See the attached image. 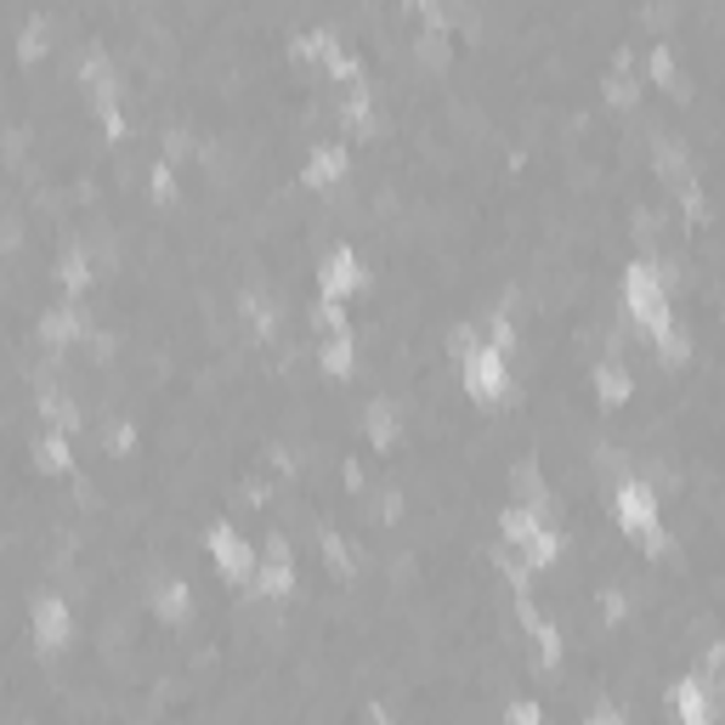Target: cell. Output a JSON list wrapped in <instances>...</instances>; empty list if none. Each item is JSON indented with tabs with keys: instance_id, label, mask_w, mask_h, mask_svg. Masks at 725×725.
Here are the masks:
<instances>
[{
	"instance_id": "1",
	"label": "cell",
	"mask_w": 725,
	"mask_h": 725,
	"mask_svg": "<svg viewBox=\"0 0 725 725\" xmlns=\"http://www.w3.org/2000/svg\"><path fill=\"white\" fill-rule=\"evenodd\" d=\"M623 301H630V318L652 335V346L664 352L669 362H686L691 357V335L680 329L675 307H669V278L664 267H652V261H635L630 273H623Z\"/></svg>"
},
{
	"instance_id": "2",
	"label": "cell",
	"mask_w": 725,
	"mask_h": 725,
	"mask_svg": "<svg viewBox=\"0 0 725 725\" xmlns=\"http://www.w3.org/2000/svg\"><path fill=\"white\" fill-rule=\"evenodd\" d=\"M453 352H459V380H465V391L476 403H499L510 391V352H499L493 341L465 335V329L453 335Z\"/></svg>"
},
{
	"instance_id": "3",
	"label": "cell",
	"mask_w": 725,
	"mask_h": 725,
	"mask_svg": "<svg viewBox=\"0 0 725 725\" xmlns=\"http://www.w3.org/2000/svg\"><path fill=\"white\" fill-rule=\"evenodd\" d=\"M612 510H618V527L630 539H646V550H664V527H657V493H652V482L623 476L618 493H612Z\"/></svg>"
},
{
	"instance_id": "4",
	"label": "cell",
	"mask_w": 725,
	"mask_h": 725,
	"mask_svg": "<svg viewBox=\"0 0 725 725\" xmlns=\"http://www.w3.org/2000/svg\"><path fill=\"white\" fill-rule=\"evenodd\" d=\"M499 527H505V539L521 550V567H550L555 550H562V539H555L550 527H544V510L510 505V510L499 516Z\"/></svg>"
},
{
	"instance_id": "5",
	"label": "cell",
	"mask_w": 725,
	"mask_h": 725,
	"mask_svg": "<svg viewBox=\"0 0 725 725\" xmlns=\"http://www.w3.org/2000/svg\"><path fill=\"white\" fill-rule=\"evenodd\" d=\"M362 255L352 250V244H341V250H329V261H323V273H318V289H323V301L329 307H341L346 295H357L362 289Z\"/></svg>"
},
{
	"instance_id": "6",
	"label": "cell",
	"mask_w": 725,
	"mask_h": 725,
	"mask_svg": "<svg viewBox=\"0 0 725 725\" xmlns=\"http://www.w3.org/2000/svg\"><path fill=\"white\" fill-rule=\"evenodd\" d=\"M210 555H216V567H221L227 578H239V584L255 578V550L239 539V527L216 521V527H210Z\"/></svg>"
},
{
	"instance_id": "7",
	"label": "cell",
	"mask_w": 725,
	"mask_h": 725,
	"mask_svg": "<svg viewBox=\"0 0 725 725\" xmlns=\"http://www.w3.org/2000/svg\"><path fill=\"white\" fill-rule=\"evenodd\" d=\"M250 584L261 589V596H289V589H295V555H289L284 539H267V550H261Z\"/></svg>"
},
{
	"instance_id": "8",
	"label": "cell",
	"mask_w": 725,
	"mask_h": 725,
	"mask_svg": "<svg viewBox=\"0 0 725 725\" xmlns=\"http://www.w3.org/2000/svg\"><path fill=\"white\" fill-rule=\"evenodd\" d=\"M69 630H74V623H69V601H62V596H41L35 601V646L41 652H62V646H69Z\"/></svg>"
},
{
	"instance_id": "9",
	"label": "cell",
	"mask_w": 725,
	"mask_h": 725,
	"mask_svg": "<svg viewBox=\"0 0 725 725\" xmlns=\"http://www.w3.org/2000/svg\"><path fill=\"white\" fill-rule=\"evenodd\" d=\"M669 709H675V725H714L709 680H680V686L669 691Z\"/></svg>"
},
{
	"instance_id": "10",
	"label": "cell",
	"mask_w": 725,
	"mask_h": 725,
	"mask_svg": "<svg viewBox=\"0 0 725 725\" xmlns=\"http://www.w3.org/2000/svg\"><path fill=\"white\" fill-rule=\"evenodd\" d=\"M521 623H527V635H533V652H539V664H562V635H555V623L521 596Z\"/></svg>"
},
{
	"instance_id": "11",
	"label": "cell",
	"mask_w": 725,
	"mask_h": 725,
	"mask_svg": "<svg viewBox=\"0 0 725 725\" xmlns=\"http://www.w3.org/2000/svg\"><path fill=\"white\" fill-rule=\"evenodd\" d=\"M80 80L91 85L96 108H119V103H114V96H119V80H114V69H108L103 51H85V57H80Z\"/></svg>"
},
{
	"instance_id": "12",
	"label": "cell",
	"mask_w": 725,
	"mask_h": 725,
	"mask_svg": "<svg viewBox=\"0 0 725 725\" xmlns=\"http://www.w3.org/2000/svg\"><path fill=\"white\" fill-rule=\"evenodd\" d=\"M341 176H346V148H341V142L312 148V159H307V182H312V187H335Z\"/></svg>"
},
{
	"instance_id": "13",
	"label": "cell",
	"mask_w": 725,
	"mask_h": 725,
	"mask_svg": "<svg viewBox=\"0 0 725 725\" xmlns=\"http://www.w3.org/2000/svg\"><path fill=\"white\" fill-rule=\"evenodd\" d=\"M153 607H159V618H164V623H182V618L193 612L187 584H159V589H153Z\"/></svg>"
},
{
	"instance_id": "14",
	"label": "cell",
	"mask_w": 725,
	"mask_h": 725,
	"mask_svg": "<svg viewBox=\"0 0 725 725\" xmlns=\"http://www.w3.org/2000/svg\"><path fill=\"white\" fill-rule=\"evenodd\" d=\"M35 465L41 471H69L74 459H69V442H62V431H41V442H35Z\"/></svg>"
},
{
	"instance_id": "15",
	"label": "cell",
	"mask_w": 725,
	"mask_h": 725,
	"mask_svg": "<svg viewBox=\"0 0 725 725\" xmlns=\"http://www.w3.org/2000/svg\"><path fill=\"white\" fill-rule=\"evenodd\" d=\"M318 362H323V369L335 375V380H341V375H352V329H335V335H329V346H323V357H318Z\"/></svg>"
},
{
	"instance_id": "16",
	"label": "cell",
	"mask_w": 725,
	"mask_h": 725,
	"mask_svg": "<svg viewBox=\"0 0 725 725\" xmlns=\"http://www.w3.org/2000/svg\"><path fill=\"white\" fill-rule=\"evenodd\" d=\"M362 425H369V437L380 448L398 442V408H391V403H369V408H362Z\"/></svg>"
},
{
	"instance_id": "17",
	"label": "cell",
	"mask_w": 725,
	"mask_h": 725,
	"mask_svg": "<svg viewBox=\"0 0 725 725\" xmlns=\"http://www.w3.org/2000/svg\"><path fill=\"white\" fill-rule=\"evenodd\" d=\"M41 335H46V341H57V346H62V341H74V335H80V312H74V307L46 312V318H41Z\"/></svg>"
},
{
	"instance_id": "18",
	"label": "cell",
	"mask_w": 725,
	"mask_h": 725,
	"mask_svg": "<svg viewBox=\"0 0 725 725\" xmlns=\"http://www.w3.org/2000/svg\"><path fill=\"white\" fill-rule=\"evenodd\" d=\"M596 391H601L607 403H623V398H630L635 385H630V375H623L618 362H601V369H596Z\"/></svg>"
},
{
	"instance_id": "19",
	"label": "cell",
	"mask_w": 725,
	"mask_h": 725,
	"mask_svg": "<svg viewBox=\"0 0 725 725\" xmlns=\"http://www.w3.org/2000/svg\"><path fill=\"white\" fill-rule=\"evenodd\" d=\"M57 278H62V289H69V295H80V289L91 284V261H85V250H69V255H62Z\"/></svg>"
},
{
	"instance_id": "20",
	"label": "cell",
	"mask_w": 725,
	"mask_h": 725,
	"mask_svg": "<svg viewBox=\"0 0 725 725\" xmlns=\"http://www.w3.org/2000/svg\"><path fill=\"white\" fill-rule=\"evenodd\" d=\"M295 51H301V57H323V62H329V57H335V51H341V41H335V35H329V28H307V35H301V41H295Z\"/></svg>"
},
{
	"instance_id": "21",
	"label": "cell",
	"mask_w": 725,
	"mask_h": 725,
	"mask_svg": "<svg viewBox=\"0 0 725 725\" xmlns=\"http://www.w3.org/2000/svg\"><path fill=\"white\" fill-rule=\"evenodd\" d=\"M346 125H352V130H369V125H375V96L362 91V85L346 96Z\"/></svg>"
},
{
	"instance_id": "22",
	"label": "cell",
	"mask_w": 725,
	"mask_h": 725,
	"mask_svg": "<svg viewBox=\"0 0 725 725\" xmlns=\"http://www.w3.org/2000/svg\"><path fill=\"white\" fill-rule=\"evenodd\" d=\"M652 74H657V85H669V91L686 85L680 69H675V51H669V46H652Z\"/></svg>"
},
{
	"instance_id": "23",
	"label": "cell",
	"mask_w": 725,
	"mask_h": 725,
	"mask_svg": "<svg viewBox=\"0 0 725 725\" xmlns=\"http://www.w3.org/2000/svg\"><path fill=\"white\" fill-rule=\"evenodd\" d=\"M607 96H612V103L623 108V103H635V80H630V57H623L618 62V69H612V80H607Z\"/></svg>"
},
{
	"instance_id": "24",
	"label": "cell",
	"mask_w": 725,
	"mask_h": 725,
	"mask_svg": "<svg viewBox=\"0 0 725 725\" xmlns=\"http://www.w3.org/2000/svg\"><path fill=\"white\" fill-rule=\"evenodd\" d=\"M46 41H51V28H46L41 18H28V23H23V41H18V51H23V57H41V51H46Z\"/></svg>"
},
{
	"instance_id": "25",
	"label": "cell",
	"mask_w": 725,
	"mask_h": 725,
	"mask_svg": "<svg viewBox=\"0 0 725 725\" xmlns=\"http://www.w3.org/2000/svg\"><path fill=\"white\" fill-rule=\"evenodd\" d=\"M505 725H544V709H539V703H510Z\"/></svg>"
},
{
	"instance_id": "26",
	"label": "cell",
	"mask_w": 725,
	"mask_h": 725,
	"mask_svg": "<svg viewBox=\"0 0 725 725\" xmlns=\"http://www.w3.org/2000/svg\"><path fill=\"white\" fill-rule=\"evenodd\" d=\"M153 193H159V199H171V164H153Z\"/></svg>"
},
{
	"instance_id": "27",
	"label": "cell",
	"mask_w": 725,
	"mask_h": 725,
	"mask_svg": "<svg viewBox=\"0 0 725 725\" xmlns=\"http://www.w3.org/2000/svg\"><path fill=\"white\" fill-rule=\"evenodd\" d=\"M419 57L437 62V57H442V35H419Z\"/></svg>"
},
{
	"instance_id": "28",
	"label": "cell",
	"mask_w": 725,
	"mask_h": 725,
	"mask_svg": "<svg viewBox=\"0 0 725 725\" xmlns=\"http://www.w3.org/2000/svg\"><path fill=\"white\" fill-rule=\"evenodd\" d=\"M584 725H623V714H618V709H596Z\"/></svg>"
}]
</instances>
